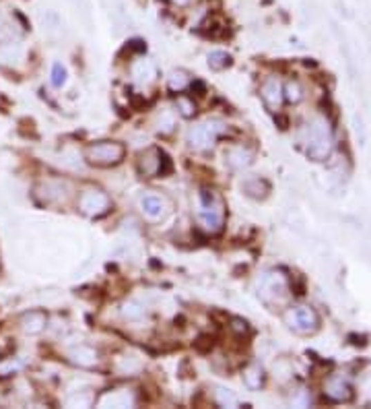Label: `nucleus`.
Listing matches in <instances>:
<instances>
[{
  "instance_id": "nucleus-6",
  "label": "nucleus",
  "mask_w": 371,
  "mask_h": 409,
  "mask_svg": "<svg viewBox=\"0 0 371 409\" xmlns=\"http://www.w3.org/2000/svg\"><path fill=\"white\" fill-rule=\"evenodd\" d=\"M287 285H285V279L276 273H264L260 279H258V293L262 296V300L266 302H272V298L285 293Z\"/></svg>"
},
{
  "instance_id": "nucleus-28",
  "label": "nucleus",
  "mask_w": 371,
  "mask_h": 409,
  "mask_svg": "<svg viewBox=\"0 0 371 409\" xmlns=\"http://www.w3.org/2000/svg\"><path fill=\"white\" fill-rule=\"evenodd\" d=\"M140 368V364L134 360V358H124L120 360V364H118V370L122 372V374H132V372H136Z\"/></svg>"
},
{
  "instance_id": "nucleus-2",
  "label": "nucleus",
  "mask_w": 371,
  "mask_h": 409,
  "mask_svg": "<svg viewBox=\"0 0 371 409\" xmlns=\"http://www.w3.org/2000/svg\"><path fill=\"white\" fill-rule=\"evenodd\" d=\"M332 136L324 120H316L307 127V155L316 161H322L330 155Z\"/></svg>"
},
{
  "instance_id": "nucleus-1",
  "label": "nucleus",
  "mask_w": 371,
  "mask_h": 409,
  "mask_svg": "<svg viewBox=\"0 0 371 409\" xmlns=\"http://www.w3.org/2000/svg\"><path fill=\"white\" fill-rule=\"evenodd\" d=\"M124 155H126V147L122 143H116V140H104V143L91 145L85 151V159L91 165H97V167L118 165L124 159Z\"/></svg>"
},
{
  "instance_id": "nucleus-12",
  "label": "nucleus",
  "mask_w": 371,
  "mask_h": 409,
  "mask_svg": "<svg viewBox=\"0 0 371 409\" xmlns=\"http://www.w3.org/2000/svg\"><path fill=\"white\" fill-rule=\"evenodd\" d=\"M37 192L41 194V199L46 203H60V201H64L68 197L66 184H62V182H44L37 188Z\"/></svg>"
},
{
  "instance_id": "nucleus-9",
  "label": "nucleus",
  "mask_w": 371,
  "mask_h": 409,
  "mask_svg": "<svg viewBox=\"0 0 371 409\" xmlns=\"http://www.w3.org/2000/svg\"><path fill=\"white\" fill-rule=\"evenodd\" d=\"M46 322H48V318H46V314H44L41 310H31V312L23 314V318H21V329H23L27 335H37V333H41V331L46 329Z\"/></svg>"
},
{
  "instance_id": "nucleus-30",
  "label": "nucleus",
  "mask_w": 371,
  "mask_h": 409,
  "mask_svg": "<svg viewBox=\"0 0 371 409\" xmlns=\"http://www.w3.org/2000/svg\"><path fill=\"white\" fill-rule=\"evenodd\" d=\"M231 329L234 331H238L240 335H244L249 331V325H247L246 320H242V318H234V325H231Z\"/></svg>"
},
{
  "instance_id": "nucleus-19",
  "label": "nucleus",
  "mask_w": 371,
  "mask_h": 409,
  "mask_svg": "<svg viewBox=\"0 0 371 409\" xmlns=\"http://www.w3.org/2000/svg\"><path fill=\"white\" fill-rule=\"evenodd\" d=\"M231 64V56L223 50H217V52H211L209 54V66L213 71H223Z\"/></svg>"
},
{
  "instance_id": "nucleus-11",
  "label": "nucleus",
  "mask_w": 371,
  "mask_h": 409,
  "mask_svg": "<svg viewBox=\"0 0 371 409\" xmlns=\"http://www.w3.org/2000/svg\"><path fill=\"white\" fill-rule=\"evenodd\" d=\"M68 358H70V362H75V364H79V366H85V368L95 366V364H97V360H99L97 352H95L93 347H89V345L73 347V349L68 352Z\"/></svg>"
},
{
  "instance_id": "nucleus-7",
  "label": "nucleus",
  "mask_w": 371,
  "mask_h": 409,
  "mask_svg": "<svg viewBox=\"0 0 371 409\" xmlns=\"http://www.w3.org/2000/svg\"><path fill=\"white\" fill-rule=\"evenodd\" d=\"M198 221H200V228L209 234H219L223 230V213L213 203L202 205V211L198 213Z\"/></svg>"
},
{
  "instance_id": "nucleus-23",
  "label": "nucleus",
  "mask_w": 371,
  "mask_h": 409,
  "mask_svg": "<svg viewBox=\"0 0 371 409\" xmlns=\"http://www.w3.org/2000/svg\"><path fill=\"white\" fill-rule=\"evenodd\" d=\"M215 401L221 408H236L238 406V397L231 391H227V389H217L215 391Z\"/></svg>"
},
{
  "instance_id": "nucleus-26",
  "label": "nucleus",
  "mask_w": 371,
  "mask_h": 409,
  "mask_svg": "<svg viewBox=\"0 0 371 409\" xmlns=\"http://www.w3.org/2000/svg\"><path fill=\"white\" fill-rule=\"evenodd\" d=\"M186 85H188V77H186V73H182V71L171 73V77H169V87H171L173 91H182Z\"/></svg>"
},
{
  "instance_id": "nucleus-13",
  "label": "nucleus",
  "mask_w": 371,
  "mask_h": 409,
  "mask_svg": "<svg viewBox=\"0 0 371 409\" xmlns=\"http://www.w3.org/2000/svg\"><path fill=\"white\" fill-rule=\"evenodd\" d=\"M262 100L272 110H276L280 106V102H283V89H280V83L276 79H268L262 85Z\"/></svg>"
},
{
  "instance_id": "nucleus-29",
  "label": "nucleus",
  "mask_w": 371,
  "mask_h": 409,
  "mask_svg": "<svg viewBox=\"0 0 371 409\" xmlns=\"http://www.w3.org/2000/svg\"><path fill=\"white\" fill-rule=\"evenodd\" d=\"M178 108H180V112H182L184 116H192V114L196 112L194 104H192L190 100H186V98H180V100H178Z\"/></svg>"
},
{
  "instance_id": "nucleus-3",
  "label": "nucleus",
  "mask_w": 371,
  "mask_h": 409,
  "mask_svg": "<svg viewBox=\"0 0 371 409\" xmlns=\"http://www.w3.org/2000/svg\"><path fill=\"white\" fill-rule=\"evenodd\" d=\"M79 207L89 217H99L110 209V197L102 190H85L79 199Z\"/></svg>"
},
{
  "instance_id": "nucleus-21",
  "label": "nucleus",
  "mask_w": 371,
  "mask_h": 409,
  "mask_svg": "<svg viewBox=\"0 0 371 409\" xmlns=\"http://www.w3.org/2000/svg\"><path fill=\"white\" fill-rule=\"evenodd\" d=\"M262 370L260 366H249L246 372H244V383H246L249 389H260L262 387Z\"/></svg>"
},
{
  "instance_id": "nucleus-25",
  "label": "nucleus",
  "mask_w": 371,
  "mask_h": 409,
  "mask_svg": "<svg viewBox=\"0 0 371 409\" xmlns=\"http://www.w3.org/2000/svg\"><path fill=\"white\" fill-rule=\"evenodd\" d=\"M64 83H66V69L60 62H56L52 66V85L54 87H62Z\"/></svg>"
},
{
  "instance_id": "nucleus-20",
  "label": "nucleus",
  "mask_w": 371,
  "mask_h": 409,
  "mask_svg": "<svg viewBox=\"0 0 371 409\" xmlns=\"http://www.w3.org/2000/svg\"><path fill=\"white\" fill-rule=\"evenodd\" d=\"M122 316L126 318V320H142L144 318V308L138 304V302H126V304H122Z\"/></svg>"
},
{
  "instance_id": "nucleus-8",
  "label": "nucleus",
  "mask_w": 371,
  "mask_h": 409,
  "mask_svg": "<svg viewBox=\"0 0 371 409\" xmlns=\"http://www.w3.org/2000/svg\"><path fill=\"white\" fill-rule=\"evenodd\" d=\"M198 31H200L204 37H211V39H219V37H227V35H229L227 23H225L221 17H217V15H213V17H209L207 21H202Z\"/></svg>"
},
{
  "instance_id": "nucleus-5",
  "label": "nucleus",
  "mask_w": 371,
  "mask_h": 409,
  "mask_svg": "<svg viewBox=\"0 0 371 409\" xmlns=\"http://www.w3.org/2000/svg\"><path fill=\"white\" fill-rule=\"evenodd\" d=\"M289 322H291V327H293L295 331H299V333H312V331L318 329V322H320V320H318V314H316L314 308L301 306V308H295V310L291 312Z\"/></svg>"
},
{
  "instance_id": "nucleus-16",
  "label": "nucleus",
  "mask_w": 371,
  "mask_h": 409,
  "mask_svg": "<svg viewBox=\"0 0 371 409\" xmlns=\"http://www.w3.org/2000/svg\"><path fill=\"white\" fill-rule=\"evenodd\" d=\"M138 170L142 176L146 178H155L157 176V170H159V151H146L140 155V161H138Z\"/></svg>"
},
{
  "instance_id": "nucleus-27",
  "label": "nucleus",
  "mask_w": 371,
  "mask_h": 409,
  "mask_svg": "<svg viewBox=\"0 0 371 409\" xmlns=\"http://www.w3.org/2000/svg\"><path fill=\"white\" fill-rule=\"evenodd\" d=\"M285 93H287V100H289V102L297 104V102L301 100V87H299V83L289 81V83H287V87H285Z\"/></svg>"
},
{
  "instance_id": "nucleus-31",
  "label": "nucleus",
  "mask_w": 371,
  "mask_h": 409,
  "mask_svg": "<svg viewBox=\"0 0 371 409\" xmlns=\"http://www.w3.org/2000/svg\"><path fill=\"white\" fill-rule=\"evenodd\" d=\"M4 31V19H2V12H0V33Z\"/></svg>"
},
{
  "instance_id": "nucleus-17",
  "label": "nucleus",
  "mask_w": 371,
  "mask_h": 409,
  "mask_svg": "<svg viewBox=\"0 0 371 409\" xmlns=\"http://www.w3.org/2000/svg\"><path fill=\"white\" fill-rule=\"evenodd\" d=\"M132 77L138 83H151L155 79V64L151 60H138L132 66Z\"/></svg>"
},
{
  "instance_id": "nucleus-24",
  "label": "nucleus",
  "mask_w": 371,
  "mask_h": 409,
  "mask_svg": "<svg viewBox=\"0 0 371 409\" xmlns=\"http://www.w3.org/2000/svg\"><path fill=\"white\" fill-rule=\"evenodd\" d=\"M171 172H173V163H171L169 155L163 153V151H159V170H157V176H159V178H165V176H169Z\"/></svg>"
},
{
  "instance_id": "nucleus-14",
  "label": "nucleus",
  "mask_w": 371,
  "mask_h": 409,
  "mask_svg": "<svg viewBox=\"0 0 371 409\" xmlns=\"http://www.w3.org/2000/svg\"><path fill=\"white\" fill-rule=\"evenodd\" d=\"M225 159H227V163L234 167V170H246L251 165V161H254V155L244 149V147H234V149H229L227 153H225Z\"/></svg>"
},
{
  "instance_id": "nucleus-22",
  "label": "nucleus",
  "mask_w": 371,
  "mask_h": 409,
  "mask_svg": "<svg viewBox=\"0 0 371 409\" xmlns=\"http://www.w3.org/2000/svg\"><path fill=\"white\" fill-rule=\"evenodd\" d=\"M213 347H215V337L209 335V333H202V335H198V337L194 339V349H196L198 354H211Z\"/></svg>"
},
{
  "instance_id": "nucleus-15",
  "label": "nucleus",
  "mask_w": 371,
  "mask_h": 409,
  "mask_svg": "<svg viewBox=\"0 0 371 409\" xmlns=\"http://www.w3.org/2000/svg\"><path fill=\"white\" fill-rule=\"evenodd\" d=\"M244 192L249 199L264 201L268 197V192H270V184L264 178H249V180L244 182Z\"/></svg>"
},
{
  "instance_id": "nucleus-32",
  "label": "nucleus",
  "mask_w": 371,
  "mask_h": 409,
  "mask_svg": "<svg viewBox=\"0 0 371 409\" xmlns=\"http://www.w3.org/2000/svg\"><path fill=\"white\" fill-rule=\"evenodd\" d=\"M169 2H173V4H180V6H182V4H186L188 0H169Z\"/></svg>"
},
{
  "instance_id": "nucleus-18",
  "label": "nucleus",
  "mask_w": 371,
  "mask_h": 409,
  "mask_svg": "<svg viewBox=\"0 0 371 409\" xmlns=\"http://www.w3.org/2000/svg\"><path fill=\"white\" fill-rule=\"evenodd\" d=\"M326 393H328L334 401H347V399H351V395H353V393H351V387H349L345 381H341V379L330 381Z\"/></svg>"
},
{
  "instance_id": "nucleus-10",
  "label": "nucleus",
  "mask_w": 371,
  "mask_h": 409,
  "mask_svg": "<svg viewBox=\"0 0 371 409\" xmlns=\"http://www.w3.org/2000/svg\"><path fill=\"white\" fill-rule=\"evenodd\" d=\"M140 211L149 217V219H159L165 213V201L157 194H144L140 199Z\"/></svg>"
},
{
  "instance_id": "nucleus-4",
  "label": "nucleus",
  "mask_w": 371,
  "mask_h": 409,
  "mask_svg": "<svg viewBox=\"0 0 371 409\" xmlns=\"http://www.w3.org/2000/svg\"><path fill=\"white\" fill-rule=\"evenodd\" d=\"M219 133H221V125L219 122L198 125V127H192L188 131V143L194 149H207V147H211L217 140Z\"/></svg>"
}]
</instances>
